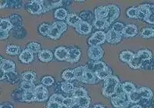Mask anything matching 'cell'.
<instances>
[{"label": "cell", "instance_id": "obj_1", "mask_svg": "<svg viewBox=\"0 0 154 108\" xmlns=\"http://www.w3.org/2000/svg\"><path fill=\"white\" fill-rule=\"evenodd\" d=\"M126 96H127V99L130 101V103H138L143 99H152L153 93L151 91V89L148 87H141Z\"/></svg>", "mask_w": 154, "mask_h": 108}, {"label": "cell", "instance_id": "obj_2", "mask_svg": "<svg viewBox=\"0 0 154 108\" xmlns=\"http://www.w3.org/2000/svg\"><path fill=\"white\" fill-rule=\"evenodd\" d=\"M120 84L119 78L116 76H111L104 82V87L102 91V94L106 97H112L116 92L118 86Z\"/></svg>", "mask_w": 154, "mask_h": 108}, {"label": "cell", "instance_id": "obj_3", "mask_svg": "<svg viewBox=\"0 0 154 108\" xmlns=\"http://www.w3.org/2000/svg\"><path fill=\"white\" fill-rule=\"evenodd\" d=\"M66 30V23L63 21L54 22L50 26V29H49V32L48 33L47 37L52 40H58Z\"/></svg>", "mask_w": 154, "mask_h": 108}, {"label": "cell", "instance_id": "obj_4", "mask_svg": "<svg viewBox=\"0 0 154 108\" xmlns=\"http://www.w3.org/2000/svg\"><path fill=\"white\" fill-rule=\"evenodd\" d=\"M26 9L32 15L42 14V12H44L43 1H38V0L31 1L26 5Z\"/></svg>", "mask_w": 154, "mask_h": 108}, {"label": "cell", "instance_id": "obj_5", "mask_svg": "<svg viewBox=\"0 0 154 108\" xmlns=\"http://www.w3.org/2000/svg\"><path fill=\"white\" fill-rule=\"evenodd\" d=\"M111 103L115 107L117 108H128L130 105V101L128 100L126 94H120L112 97Z\"/></svg>", "mask_w": 154, "mask_h": 108}, {"label": "cell", "instance_id": "obj_6", "mask_svg": "<svg viewBox=\"0 0 154 108\" xmlns=\"http://www.w3.org/2000/svg\"><path fill=\"white\" fill-rule=\"evenodd\" d=\"M103 54L104 51L100 46H90L87 51L88 56L93 61H100V59L103 56Z\"/></svg>", "mask_w": 154, "mask_h": 108}, {"label": "cell", "instance_id": "obj_7", "mask_svg": "<svg viewBox=\"0 0 154 108\" xmlns=\"http://www.w3.org/2000/svg\"><path fill=\"white\" fill-rule=\"evenodd\" d=\"M35 101L38 102H42L48 99L49 97V91L44 85H38L35 87Z\"/></svg>", "mask_w": 154, "mask_h": 108}, {"label": "cell", "instance_id": "obj_8", "mask_svg": "<svg viewBox=\"0 0 154 108\" xmlns=\"http://www.w3.org/2000/svg\"><path fill=\"white\" fill-rule=\"evenodd\" d=\"M107 7L109 9V15L106 19L107 21H108L109 24L110 25L114 20H116L119 16L120 9L115 4H109V5H107Z\"/></svg>", "mask_w": 154, "mask_h": 108}, {"label": "cell", "instance_id": "obj_9", "mask_svg": "<svg viewBox=\"0 0 154 108\" xmlns=\"http://www.w3.org/2000/svg\"><path fill=\"white\" fill-rule=\"evenodd\" d=\"M86 67L88 70H89L90 71L94 73L95 74L96 73H98V72L102 71V70L108 68V66H106V64L103 61L90 62V63H88L87 65H86Z\"/></svg>", "mask_w": 154, "mask_h": 108}, {"label": "cell", "instance_id": "obj_10", "mask_svg": "<svg viewBox=\"0 0 154 108\" xmlns=\"http://www.w3.org/2000/svg\"><path fill=\"white\" fill-rule=\"evenodd\" d=\"M75 28V31L81 35H88L92 31L91 25L84 20H81Z\"/></svg>", "mask_w": 154, "mask_h": 108}, {"label": "cell", "instance_id": "obj_11", "mask_svg": "<svg viewBox=\"0 0 154 108\" xmlns=\"http://www.w3.org/2000/svg\"><path fill=\"white\" fill-rule=\"evenodd\" d=\"M137 19H144L151 13L150 5L149 4H142L137 7Z\"/></svg>", "mask_w": 154, "mask_h": 108}, {"label": "cell", "instance_id": "obj_12", "mask_svg": "<svg viewBox=\"0 0 154 108\" xmlns=\"http://www.w3.org/2000/svg\"><path fill=\"white\" fill-rule=\"evenodd\" d=\"M81 56V50L78 48H71L69 49L67 62L71 63H75L79 61Z\"/></svg>", "mask_w": 154, "mask_h": 108}, {"label": "cell", "instance_id": "obj_13", "mask_svg": "<svg viewBox=\"0 0 154 108\" xmlns=\"http://www.w3.org/2000/svg\"><path fill=\"white\" fill-rule=\"evenodd\" d=\"M1 70H3L5 73L14 72L16 70V63L9 59H2L1 57Z\"/></svg>", "mask_w": 154, "mask_h": 108}, {"label": "cell", "instance_id": "obj_14", "mask_svg": "<svg viewBox=\"0 0 154 108\" xmlns=\"http://www.w3.org/2000/svg\"><path fill=\"white\" fill-rule=\"evenodd\" d=\"M68 54V49L64 46H59L55 49L54 56L56 58V59L60 60V61H64V60H67Z\"/></svg>", "mask_w": 154, "mask_h": 108}, {"label": "cell", "instance_id": "obj_15", "mask_svg": "<svg viewBox=\"0 0 154 108\" xmlns=\"http://www.w3.org/2000/svg\"><path fill=\"white\" fill-rule=\"evenodd\" d=\"M106 42L109 43H119L122 40V35H120V34H119L117 33H116L112 29L109 30L106 33Z\"/></svg>", "mask_w": 154, "mask_h": 108}, {"label": "cell", "instance_id": "obj_16", "mask_svg": "<svg viewBox=\"0 0 154 108\" xmlns=\"http://www.w3.org/2000/svg\"><path fill=\"white\" fill-rule=\"evenodd\" d=\"M19 59L23 63H30L34 59V53H32L28 49H26L20 53Z\"/></svg>", "mask_w": 154, "mask_h": 108}, {"label": "cell", "instance_id": "obj_17", "mask_svg": "<svg viewBox=\"0 0 154 108\" xmlns=\"http://www.w3.org/2000/svg\"><path fill=\"white\" fill-rule=\"evenodd\" d=\"M138 33V28L134 24H128L125 26L123 36L125 37H133Z\"/></svg>", "mask_w": 154, "mask_h": 108}, {"label": "cell", "instance_id": "obj_18", "mask_svg": "<svg viewBox=\"0 0 154 108\" xmlns=\"http://www.w3.org/2000/svg\"><path fill=\"white\" fill-rule=\"evenodd\" d=\"M96 78L97 77L96 76V74L86 68L82 82L86 84H94L96 83Z\"/></svg>", "mask_w": 154, "mask_h": 108}, {"label": "cell", "instance_id": "obj_19", "mask_svg": "<svg viewBox=\"0 0 154 108\" xmlns=\"http://www.w3.org/2000/svg\"><path fill=\"white\" fill-rule=\"evenodd\" d=\"M38 57L40 61L44 62V63H48V62L53 60V54L49 49H43V50H41L38 52Z\"/></svg>", "mask_w": 154, "mask_h": 108}, {"label": "cell", "instance_id": "obj_20", "mask_svg": "<svg viewBox=\"0 0 154 108\" xmlns=\"http://www.w3.org/2000/svg\"><path fill=\"white\" fill-rule=\"evenodd\" d=\"M94 14L96 16V19H107L109 15V9L107 5L96 8L94 11Z\"/></svg>", "mask_w": 154, "mask_h": 108}, {"label": "cell", "instance_id": "obj_21", "mask_svg": "<svg viewBox=\"0 0 154 108\" xmlns=\"http://www.w3.org/2000/svg\"><path fill=\"white\" fill-rule=\"evenodd\" d=\"M66 20V24H68L69 26L75 27L78 25V23L82 20V19L75 13H70L68 15Z\"/></svg>", "mask_w": 154, "mask_h": 108}, {"label": "cell", "instance_id": "obj_22", "mask_svg": "<svg viewBox=\"0 0 154 108\" xmlns=\"http://www.w3.org/2000/svg\"><path fill=\"white\" fill-rule=\"evenodd\" d=\"M91 103V99L89 96L76 98V105L78 108H88Z\"/></svg>", "mask_w": 154, "mask_h": 108}, {"label": "cell", "instance_id": "obj_23", "mask_svg": "<svg viewBox=\"0 0 154 108\" xmlns=\"http://www.w3.org/2000/svg\"><path fill=\"white\" fill-rule=\"evenodd\" d=\"M134 56L135 54L133 52H131V51H123V52L119 54V59L122 62H123V63H126L129 64L133 60Z\"/></svg>", "mask_w": 154, "mask_h": 108}, {"label": "cell", "instance_id": "obj_24", "mask_svg": "<svg viewBox=\"0 0 154 108\" xmlns=\"http://www.w3.org/2000/svg\"><path fill=\"white\" fill-rule=\"evenodd\" d=\"M93 26H95L96 29L102 30L107 28L110 25L109 24L106 19H96L94 20V22H93Z\"/></svg>", "mask_w": 154, "mask_h": 108}, {"label": "cell", "instance_id": "obj_25", "mask_svg": "<svg viewBox=\"0 0 154 108\" xmlns=\"http://www.w3.org/2000/svg\"><path fill=\"white\" fill-rule=\"evenodd\" d=\"M143 62V59H141V58L137 55V54H135L134 58H133V60L129 63V66H130L132 69L138 70V69L142 67Z\"/></svg>", "mask_w": 154, "mask_h": 108}, {"label": "cell", "instance_id": "obj_26", "mask_svg": "<svg viewBox=\"0 0 154 108\" xmlns=\"http://www.w3.org/2000/svg\"><path fill=\"white\" fill-rule=\"evenodd\" d=\"M121 86H122L123 93L126 95L132 94L137 90V87H136L135 84L132 82H124L123 84H121Z\"/></svg>", "mask_w": 154, "mask_h": 108}, {"label": "cell", "instance_id": "obj_27", "mask_svg": "<svg viewBox=\"0 0 154 108\" xmlns=\"http://www.w3.org/2000/svg\"><path fill=\"white\" fill-rule=\"evenodd\" d=\"M137 54L143 61H149V60H151L152 58V52L150 50H149V49H146L139 50Z\"/></svg>", "mask_w": 154, "mask_h": 108}, {"label": "cell", "instance_id": "obj_28", "mask_svg": "<svg viewBox=\"0 0 154 108\" xmlns=\"http://www.w3.org/2000/svg\"><path fill=\"white\" fill-rule=\"evenodd\" d=\"M22 79L23 81H27V82L33 83L36 80V74L35 72L32 71H26L21 75Z\"/></svg>", "mask_w": 154, "mask_h": 108}, {"label": "cell", "instance_id": "obj_29", "mask_svg": "<svg viewBox=\"0 0 154 108\" xmlns=\"http://www.w3.org/2000/svg\"><path fill=\"white\" fill-rule=\"evenodd\" d=\"M86 70V66H78V67L74 69L73 71H74V74H75V80H79V81H81V82H82V78H83V76H84Z\"/></svg>", "mask_w": 154, "mask_h": 108}, {"label": "cell", "instance_id": "obj_30", "mask_svg": "<svg viewBox=\"0 0 154 108\" xmlns=\"http://www.w3.org/2000/svg\"><path fill=\"white\" fill-rule=\"evenodd\" d=\"M13 28L12 23H11L9 19H1L0 20V30L3 31H8L11 30Z\"/></svg>", "mask_w": 154, "mask_h": 108}, {"label": "cell", "instance_id": "obj_31", "mask_svg": "<svg viewBox=\"0 0 154 108\" xmlns=\"http://www.w3.org/2000/svg\"><path fill=\"white\" fill-rule=\"evenodd\" d=\"M68 15L69 14L68 12H67L66 9H65L64 8H59V9H56L54 13L55 18L60 20V21L64 20V19H66Z\"/></svg>", "mask_w": 154, "mask_h": 108}, {"label": "cell", "instance_id": "obj_32", "mask_svg": "<svg viewBox=\"0 0 154 108\" xmlns=\"http://www.w3.org/2000/svg\"><path fill=\"white\" fill-rule=\"evenodd\" d=\"M22 100L27 103L35 101V93L31 92V91H24L22 94Z\"/></svg>", "mask_w": 154, "mask_h": 108}, {"label": "cell", "instance_id": "obj_33", "mask_svg": "<svg viewBox=\"0 0 154 108\" xmlns=\"http://www.w3.org/2000/svg\"><path fill=\"white\" fill-rule=\"evenodd\" d=\"M96 76L97 77V78L100 79V80H107L109 77H110L111 76H112V70L108 67V68L105 69V70L96 73Z\"/></svg>", "mask_w": 154, "mask_h": 108}, {"label": "cell", "instance_id": "obj_34", "mask_svg": "<svg viewBox=\"0 0 154 108\" xmlns=\"http://www.w3.org/2000/svg\"><path fill=\"white\" fill-rule=\"evenodd\" d=\"M5 52L8 55L16 56L20 52V47L16 45H8L5 49Z\"/></svg>", "mask_w": 154, "mask_h": 108}, {"label": "cell", "instance_id": "obj_35", "mask_svg": "<svg viewBox=\"0 0 154 108\" xmlns=\"http://www.w3.org/2000/svg\"><path fill=\"white\" fill-rule=\"evenodd\" d=\"M154 30L151 27H146L140 32V37L143 39H149L153 37Z\"/></svg>", "mask_w": 154, "mask_h": 108}, {"label": "cell", "instance_id": "obj_36", "mask_svg": "<svg viewBox=\"0 0 154 108\" xmlns=\"http://www.w3.org/2000/svg\"><path fill=\"white\" fill-rule=\"evenodd\" d=\"M86 96H88V92L83 87H77L72 91V97H73L79 98Z\"/></svg>", "mask_w": 154, "mask_h": 108}, {"label": "cell", "instance_id": "obj_37", "mask_svg": "<svg viewBox=\"0 0 154 108\" xmlns=\"http://www.w3.org/2000/svg\"><path fill=\"white\" fill-rule=\"evenodd\" d=\"M62 78L63 80H66V81H71V80H75V74H74L73 70H66L63 72L62 73Z\"/></svg>", "mask_w": 154, "mask_h": 108}, {"label": "cell", "instance_id": "obj_38", "mask_svg": "<svg viewBox=\"0 0 154 108\" xmlns=\"http://www.w3.org/2000/svg\"><path fill=\"white\" fill-rule=\"evenodd\" d=\"M20 87H21V88L24 91H31V92H34L36 86L34 84V83L23 81V82H22L21 84H20Z\"/></svg>", "mask_w": 154, "mask_h": 108}, {"label": "cell", "instance_id": "obj_39", "mask_svg": "<svg viewBox=\"0 0 154 108\" xmlns=\"http://www.w3.org/2000/svg\"><path fill=\"white\" fill-rule=\"evenodd\" d=\"M76 105V98L73 97H65L63 100V106L67 108H72Z\"/></svg>", "mask_w": 154, "mask_h": 108}, {"label": "cell", "instance_id": "obj_40", "mask_svg": "<svg viewBox=\"0 0 154 108\" xmlns=\"http://www.w3.org/2000/svg\"><path fill=\"white\" fill-rule=\"evenodd\" d=\"M92 37L93 38H95L96 40H97L99 42H100V43L103 44L105 43V41H106V33L103 31H96L93 33Z\"/></svg>", "mask_w": 154, "mask_h": 108}, {"label": "cell", "instance_id": "obj_41", "mask_svg": "<svg viewBox=\"0 0 154 108\" xmlns=\"http://www.w3.org/2000/svg\"><path fill=\"white\" fill-rule=\"evenodd\" d=\"M61 89L63 92L69 94V93H72V91L75 90L73 84L70 82H63L61 84Z\"/></svg>", "mask_w": 154, "mask_h": 108}, {"label": "cell", "instance_id": "obj_42", "mask_svg": "<svg viewBox=\"0 0 154 108\" xmlns=\"http://www.w3.org/2000/svg\"><path fill=\"white\" fill-rule=\"evenodd\" d=\"M27 49L31 51L32 53H38L41 51V46L38 43L32 42L27 45Z\"/></svg>", "mask_w": 154, "mask_h": 108}, {"label": "cell", "instance_id": "obj_43", "mask_svg": "<svg viewBox=\"0 0 154 108\" xmlns=\"http://www.w3.org/2000/svg\"><path fill=\"white\" fill-rule=\"evenodd\" d=\"M49 29H50V25L48 23H42L38 27V31L40 33L41 35L44 36V37H47L48 33L49 32Z\"/></svg>", "mask_w": 154, "mask_h": 108}, {"label": "cell", "instance_id": "obj_44", "mask_svg": "<svg viewBox=\"0 0 154 108\" xmlns=\"http://www.w3.org/2000/svg\"><path fill=\"white\" fill-rule=\"evenodd\" d=\"M124 28H125L124 25H123V23H119V22L115 23L112 26V30H113V31H115L116 33H119V34H120V35L122 36H123V30H124Z\"/></svg>", "mask_w": 154, "mask_h": 108}, {"label": "cell", "instance_id": "obj_45", "mask_svg": "<svg viewBox=\"0 0 154 108\" xmlns=\"http://www.w3.org/2000/svg\"><path fill=\"white\" fill-rule=\"evenodd\" d=\"M42 84L44 85L45 87H50V86H53V84L55 82V80L53 77L51 76H46L42 79Z\"/></svg>", "mask_w": 154, "mask_h": 108}, {"label": "cell", "instance_id": "obj_46", "mask_svg": "<svg viewBox=\"0 0 154 108\" xmlns=\"http://www.w3.org/2000/svg\"><path fill=\"white\" fill-rule=\"evenodd\" d=\"M137 7H130L126 10V16L131 19H137Z\"/></svg>", "mask_w": 154, "mask_h": 108}, {"label": "cell", "instance_id": "obj_47", "mask_svg": "<svg viewBox=\"0 0 154 108\" xmlns=\"http://www.w3.org/2000/svg\"><path fill=\"white\" fill-rule=\"evenodd\" d=\"M64 98H65V97L62 96V95H60V94H53V95L50 97V98H49V100L54 101V102H56V103L63 105V100H64Z\"/></svg>", "mask_w": 154, "mask_h": 108}, {"label": "cell", "instance_id": "obj_48", "mask_svg": "<svg viewBox=\"0 0 154 108\" xmlns=\"http://www.w3.org/2000/svg\"><path fill=\"white\" fill-rule=\"evenodd\" d=\"M6 77H7L8 80H9V82H11V83L16 82V81H17L19 78V75H18V73H16L15 71L6 73Z\"/></svg>", "mask_w": 154, "mask_h": 108}, {"label": "cell", "instance_id": "obj_49", "mask_svg": "<svg viewBox=\"0 0 154 108\" xmlns=\"http://www.w3.org/2000/svg\"><path fill=\"white\" fill-rule=\"evenodd\" d=\"M63 105L60 104V103L54 102V101L49 100L46 105V108H61Z\"/></svg>", "mask_w": 154, "mask_h": 108}, {"label": "cell", "instance_id": "obj_50", "mask_svg": "<svg viewBox=\"0 0 154 108\" xmlns=\"http://www.w3.org/2000/svg\"><path fill=\"white\" fill-rule=\"evenodd\" d=\"M88 43H89V45H90V46H96L101 45L100 42H99L98 40L93 38V37H91L88 40Z\"/></svg>", "mask_w": 154, "mask_h": 108}, {"label": "cell", "instance_id": "obj_51", "mask_svg": "<svg viewBox=\"0 0 154 108\" xmlns=\"http://www.w3.org/2000/svg\"><path fill=\"white\" fill-rule=\"evenodd\" d=\"M144 21L149 23V24H154V14L150 13L149 16H147V17L144 19Z\"/></svg>", "mask_w": 154, "mask_h": 108}, {"label": "cell", "instance_id": "obj_52", "mask_svg": "<svg viewBox=\"0 0 154 108\" xmlns=\"http://www.w3.org/2000/svg\"><path fill=\"white\" fill-rule=\"evenodd\" d=\"M9 36V32L0 30V39L1 40H6Z\"/></svg>", "mask_w": 154, "mask_h": 108}, {"label": "cell", "instance_id": "obj_53", "mask_svg": "<svg viewBox=\"0 0 154 108\" xmlns=\"http://www.w3.org/2000/svg\"><path fill=\"white\" fill-rule=\"evenodd\" d=\"M1 106H2V108H14L13 107V106H12V105L9 103H2V104H1Z\"/></svg>", "mask_w": 154, "mask_h": 108}, {"label": "cell", "instance_id": "obj_54", "mask_svg": "<svg viewBox=\"0 0 154 108\" xmlns=\"http://www.w3.org/2000/svg\"><path fill=\"white\" fill-rule=\"evenodd\" d=\"M8 5V1H0V7L3 9V8H5V6Z\"/></svg>", "mask_w": 154, "mask_h": 108}, {"label": "cell", "instance_id": "obj_55", "mask_svg": "<svg viewBox=\"0 0 154 108\" xmlns=\"http://www.w3.org/2000/svg\"><path fill=\"white\" fill-rule=\"evenodd\" d=\"M93 108H106L102 104H96L93 106Z\"/></svg>", "mask_w": 154, "mask_h": 108}, {"label": "cell", "instance_id": "obj_56", "mask_svg": "<svg viewBox=\"0 0 154 108\" xmlns=\"http://www.w3.org/2000/svg\"><path fill=\"white\" fill-rule=\"evenodd\" d=\"M150 12H151V13L154 14V5L153 4H152V5H150Z\"/></svg>", "mask_w": 154, "mask_h": 108}, {"label": "cell", "instance_id": "obj_57", "mask_svg": "<svg viewBox=\"0 0 154 108\" xmlns=\"http://www.w3.org/2000/svg\"><path fill=\"white\" fill-rule=\"evenodd\" d=\"M130 108H143V107L142 106H140V104H136V105H134V106H131Z\"/></svg>", "mask_w": 154, "mask_h": 108}, {"label": "cell", "instance_id": "obj_58", "mask_svg": "<svg viewBox=\"0 0 154 108\" xmlns=\"http://www.w3.org/2000/svg\"><path fill=\"white\" fill-rule=\"evenodd\" d=\"M0 108H2V106H0Z\"/></svg>", "mask_w": 154, "mask_h": 108}, {"label": "cell", "instance_id": "obj_59", "mask_svg": "<svg viewBox=\"0 0 154 108\" xmlns=\"http://www.w3.org/2000/svg\"><path fill=\"white\" fill-rule=\"evenodd\" d=\"M153 37H154V34H153Z\"/></svg>", "mask_w": 154, "mask_h": 108}]
</instances>
